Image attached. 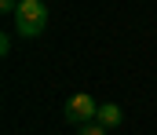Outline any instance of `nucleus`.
<instances>
[{"label": "nucleus", "mask_w": 157, "mask_h": 135, "mask_svg": "<svg viewBox=\"0 0 157 135\" xmlns=\"http://www.w3.org/2000/svg\"><path fill=\"white\" fill-rule=\"evenodd\" d=\"M44 22H48V7L40 0H18V7H15V29L22 37H40Z\"/></svg>", "instance_id": "f257e3e1"}, {"label": "nucleus", "mask_w": 157, "mask_h": 135, "mask_svg": "<svg viewBox=\"0 0 157 135\" xmlns=\"http://www.w3.org/2000/svg\"><path fill=\"white\" fill-rule=\"evenodd\" d=\"M66 113H70V121H88V117H95V113H99V106H95V99H91V95H84V91H80V95L70 99V110H66Z\"/></svg>", "instance_id": "f03ea898"}, {"label": "nucleus", "mask_w": 157, "mask_h": 135, "mask_svg": "<svg viewBox=\"0 0 157 135\" xmlns=\"http://www.w3.org/2000/svg\"><path fill=\"white\" fill-rule=\"evenodd\" d=\"M95 117H99V124H102V128H117V124H121V106L106 102V106H99V113H95Z\"/></svg>", "instance_id": "7ed1b4c3"}, {"label": "nucleus", "mask_w": 157, "mask_h": 135, "mask_svg": "<svg viewBox=\"0 0 157 135\" xmlns=\"http://www.w3.org/2000/svg\"><path fill=\"white\" fill-rule=\"evenodd\" d=\"M0 7H4V11H11V15H15V7H18V0H0Z\"/></svg>", "instance_id": "20e7f679"}]
</instances>
